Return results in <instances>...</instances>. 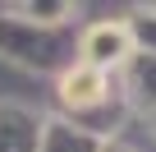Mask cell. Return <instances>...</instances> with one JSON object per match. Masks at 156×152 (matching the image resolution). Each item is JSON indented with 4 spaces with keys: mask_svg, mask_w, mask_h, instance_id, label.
I'll return each instance as SVG.
<instances>
[{
    "mask_svg": "<svg viewBox=\"0 0 156 152\" xmlns=\"http://www.w3.org/2000/svg\"><path fill=\"white\" fill-rule=\"evenodd\" d=\"M106 92H110V88H106V74H101L97 65H78V69H69V74H64V83H60V97H64L73 111L97 106Z\"/></svg>",
    "mask_w": 156,
    "mask_h": 152,
    "instance_id": "6da1fadb",
    "label": "cell"
},
{
    "mask_svg": "<svg viewBox=\"0 0 156 152\" xmlns=\"http://www.w3.org/2000/svg\"><path fill=\"white\" fill-rule=\"evenodd\" d=\"M115 46H119V32H110V28H97L87 37V55L92 60H101V51H115Z\"/></svg>",
    "mask_w": 156,
    "mask_h": 152,
    "instance_id": "7a4b0ae2",
    "label": "cell"
}]
</instances>
